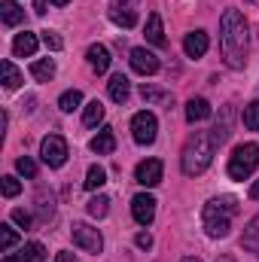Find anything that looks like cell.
<instances>
[{"label":"cell","instance_id":"obj_11","mask_svg":"<svg viewBox=\"0 0 259 262\" xmlns=\"http://www.w3.org/2000/svg\"><path fill=\"white\" fill-rule=\"evenodd\" d=\"M207 46H210V40H207L204 31H192V34L183 37V52H186L189 58H201V55L207 52Z\"/></svg>","mask_w":259,"mask_h":262},{"label":"cell","instance_id":"obj_28","mask_svg":"<svg viewBox=\"0 0 259 262\" xmlns=\"http://www.w3.org/2000/svg\"><path fill=\"white\" fill-rule=\"evenodd\" d=\"M15 244H18V232H15L9 223H3V226H0V253H9Z\"/></svg>","mask_w":259,"mask_h":262},{"label":"cell","instance_id":"obj_8","mask_svg":"<svg viewBox=\"0 0 259 262\" xmlns=\"http://www.w3.org/2000/svg\"><path fill=\"white\" fill-rule=\"evenodd\" d=\"M162 174H165L162 159H146V162H140V165L134 168V180H137L140 186H146V189L159 186V183H162Z\"/></svg>","mask_w":259,"mask_h":262},{"label":"cell","instance_id":"obj_7","mask_svg":"<svg viewBox=\"0 0 259 262\" xmlns=\"http://www.w3.org/2000/svg\"><path fill=\"white\" fill-rule=\"evenodd\" d=\"M40 156H43V162L49 165V168H61L67 162V140L61 134H49V137H43V143H40Z\"/></svg>","mask_w":259,"mask_h":262},{"label":"cell","instance_id":"obj_25","mask_svg":"<svg viewBox=\"0 0 259 262\" xmlns=\"http://www.w3.org/2000/svg\"><path fill=\"white\" fill-rule=\"evenodd\" d=\"M140 98L146 101V104H171V95L168 92H162V89H156V85H140Z\"/></svg>","mask_w":259,"mask_h":262},{"label":"cell","instance_id":"obj_39","mask_svg":"<svg viewBox=\"0 0 259 262\" xmlns=\"http://www.w3.org/2000/svg\"><path fill=\"white\" fill-rule=\"evenodd\" d=\"M34 6H37V9H34V12H37V15H43V12H46V0H37V3H34Z\"/></svg>","mask_w":259,"mask_h":262},{"label":"cell","instance_id":"obj_5","mask_svg":"<svg viewBox=\"0 0 259 262\" xmlns=\"http://www.w3.org/2000/svg\"><path fill=\"white\" fill-rule=\"evenodd\" d=\"M70 235H73V244H76L79 250H85V253H95V256H98V253L104 250V238H101V232L92 229L89 223H73Z\"/></svg>","mask_w":259,"mask_h":262},{"label":"cell","instance_id":"obj_4","mask_svg":"<svg viewBox=\"0 0 259 262\" xmlns=\"http://www.w3.org/2000/svg\"><path fill=\"white\" fill-rule=\"evenodd\" d=\"M256 168H259V143H241V146L232 149L226 171H229L232 180H247Z\"/></svg>","mask_w":259,"mask_h":262},{"label":"cell","instance_id":"obj_12","mask_svg":"<svg viewBox=\"0 0 259 262\" xmlns=\"http://www.w3.org/2000/svg\"><path fill=\"white\" fill-rule=\"evenodd\" d=\"M107 92H110V101H116V104H125L131 95V82L125 73H113L110 76V82H107Z\"/></svg>","mask_w":259,"mask_h":262},{"label":"cell","instance_id":"obj_1","mask_svg":"<svg viewBox=\"0 0 259 262\" xmlns=\"http://www.w3.org/2000/svg\"><path fill=\"white\" fill-rule=\"evenodd\" d=\"M220 49L223 61L232 70H241L247 61V21L241 9H226L220 18Z\"/></svg>","mask_w":259,"mask_h":262},{"label":"cell","instance_id":"obj_18","mask_svg":"<svg viewBox=\"0 0 259 262\" xmlns=\"http://www.w3.org/2000/svg\"><path fill=\"white\" fill-rule=\"evenodd\" d=\"M213 143L217 146H223L226 140H229V134H232V107H223V116L217 119V125H213Z\"/></svg>","mask_w":259,"mask_h":262},{"label":"cell","instance_id":"obj_6","mask_svg":"<svg viewBox=\"0 0 259 262\" xmlns=\"http://www.w3.org/2000/svg\"><path fill=\"white\" fill-rule=\"evenodd\" d=\"M156 134H159V122H156V116H153L149 110L134 113V119H131V137H134L140 146H149V143L156 140Z\"/></svg>","mask_w":259,"mask_h":262},{"label":"cell","instance_id":"obj_33","mask_svg":"<svg viewBox=\"0 0 259 262\" xmlns=\"http://www.w3.org/2000/svg\"><path fill=\"white\" fill-rule=\"evenodd\" d=\"M40 40H43V46H46V49H52V52H58V49L64 46V40H61L55 31H43V37H40Z\"/></svg>","mask_w":259,"mask_h":262},{"label":"cell","instance_id":"obj_43","mask_svg":"<svg viewBox=\"0 0 259 262\" xmlns=\"http://www.w3.org/2000/svg\"><path fill=\"white\" fill-rule=\"evenodd\" d=\"M180 262H201V259H195V256H183Z\"/></svg>","mask_w":259,"mask_h":262},{"label":"cell","instance_id":"obj_20","mask_svg":"<svg viewBox=\"0 0 259 262\" xmlns=\"http://www.w3.org/2000/svg\"><path fill=\"white\" fill-rule=\"evenodd\" d=\"M207 116H210V104H207L204 98H192V101L186 104V119H189L192 125L195 122H204Z\"/></svg>","mask_w":259,"mask_h":262},{"label":"cell","instance_id":"obj_38","mask_svg":"<svg viewBox=\"0 0 259 262\" xmlns=\"http://www.w3.org/2000/svg\"><path fill=\"white\" fill-rule=\"evenodd\" d=\"M247 195L253 198V201H259V180H253V183H250V192H247Z\"/></svg>","mask_w":259,"mask_h":262},{"label":"cell","instance_id":"obj_36","mask_svg":"<svg viewBox=\"0 0 259 262\" xmlns=\"http://www.w3.org/2000/svg\"><path fill=\"white\" fill-rule=\"evenodd\" d=\"M134 241H137V247H143V250H149V247H153V235H149V232H140Z\"/></svg>","mask_w":259,"mask_h":262},{"label":"cell","instance_id":"obj_40","mask_svg":"<svg viewBox=\"0 0 259 262\" xmlns=\"http://www.w3.org/2000/svg\"><path fill=\"white\" fill-rule=\"evenodd\" d=\"M49 3H52V6H67L70 0H49Z\"/></svg>","mask_w":259,"mask_h":262},{"label":"cell","instance_id":"obj_32","mask_svg":"<svg viewBox=\"0 0 259 262\" xmlns=\"http://www.w3.org/2000/svg\"><path fill=\"white\" fill-rule=\"evenodd\" d=\"M15 168H18V174H21V177H28V180H34V177H37V165H34V159H28V156H21V159L15 162Z\"/></svg>","mask_w":259,"mask_h":262},{"label":"cell","instance_id":"obj_34","mask_svg":"<svg viewBox=\"0 0 259 262\" xmlns=\"http://www.w3.org/2000/svg\"><path fill=\"white\" fill-rule=\"evenodd\" d=\"M0 186H3V195H6V198H15L18 192H21V183H18L15 177H3V183H0Z\"/></svg>","mask_w":259,"mask_h":262},{"label":"cell","instance_id":"obj_35","mask_svg":"<svg viewBox=\"0 0 259 262\" xmlns=\"http://www.w3.org/2000/svg\"><path fill=\"white\" fill-rule=\"evenodd\" d=\"M12 223H15V226H21V229H31V223H34V220H31V213H28V210L15 207V210H12Z\"/></svg>","mask_w":259,"mask_h":262},{"label":"cell","instance_id":"obj_21","mask_svg":"<svg viewBox=\"0 0 259 262\" xmlns=\"http://www.w3.org/2000/svg\"><path fill=\"white\" fill-rule=\"evenodd\" d=\"M0 15H3V25H18L25 18V9L15 3V0H0Z\"/></svg>","mask_w":259,"mask_h":262},{"label":"cell","instance_id":"obj_15","mask_svg":"<svg viewBox=\"0 0 259 262\" xmlns=\"http://www.w3.org/2000/svg\"><path fill=\"white\" fill-rule=\"evenodd\" d=\"M85 58H89V67H92L95 73H107V70H110V52H107V46H101V43L89 46Z\"/></svg>","mask_w":259,"mask_h":262},{"label":"cell","instance_id":"obj_31","mask_svg":"<svg viewBox=\"0 0 259 262\" xmlns=\"http://www.w3.org/2000/svg\"><path fill=\"white\" fill-rule=\"evenodd\" d=\"M244 125L250 131H259V101H253V104L244 107Z\"/></svg>","mask_w":259,"mask_h":262},{"label":"cell","instance_id":"obj_16","mask_svg":"<svg viewBox=\"0 0 259 262\" xmlns=\"http://www.w3.org/2000/svg\"><path fill=\"white\" fill-rule=\"evenodd\" d=\"M113 149H116V134H113V128H101L95 137H92V152L110 156Z\"/></svg>","mask_w":259,"mask_h":262},{"label":"cell","instance_id":"obj_24","mask_svg":"<svg viewBox=\"0 0 259 262\" xmlns=\"http://www.w3.org/2000/svg\"><path fill=\"white\" fill-rule=\"evenodd\" d=\"M43 256H46V250H43V244H37V241L25 244V247L15 253V259L18 262H43Z\"/></svg>","mask_w":259,"mask_h":262},{"label":"cell","instance_id":"obj_37","mask_svg":"<svg viewBox=\"0 0 259 262\" xmlns=\"http://www.w3.org/2000/svg\"><path fill=\"white\" fill-rule=\"evenodd\" d=\"M55 262H79V259H76L73 253H67V250H61V253L55 256Z\"/></svg>","mask_w":259,"mask_h":262},{"label":"cell","instance_id":"obj_13","mask_svg":"<svg viewBox=\"0 0 259 262\" xmlns=\"http://www.w3.org/2000/svg\"><path fill=\"white\" fill-rule=\"evenodd\" d=\"M37 46H40V40H37V34H31V31H21V34H15V40H12V52H15L18 58H31V55L37 52Z\"/></svg>","mask_w":259,"mask_h":262},{"label":"cell","instance_id":"obj_27","mask_svg":"<svg viewBox=\"0 0 259 262\" xmlns=\"http://www.w3.org/2000/svg\"><path fill=\"white\" fill-rule=\"evenodd\" d=\"M107 183V171L101 168V165H92L89 168V174H85V189L89 192H95V189H101Z\"/></svg>","mask_w":259,"mask_h":262},{"label":"cell","instance_id":"obj_30","mask_svg":"<svg viewBox=\"0 0 259 262\" xmlns=\"http://www.w3.org/2000/svg\"><path fill=\"white\" fill-rule=\"evenodd\" d=\"M107 210H110V198H107V195H95L92 201H89V213H92L95 220L107 216Z\"/></svg>","mask_w":259,"mask_h":262},{"label":"cell","instance_id":"obj_26","mask_svg":"<svg viewBox=\"0 0 259 262\" xmlns=\"http://www.w3.org/2000/svg\"><path fill=\"white\" fill-rule=\"evenodd\" d=\"M101 119H104V104H101V101H89L85 110H82V122L92 128V125H98Z\"/></svg>","mask_w":259,"mask_h":262},{"label":"cell","instance_id":"obj_10","mask_svg":"<svg viewBox=\"0 0 259 262\" xmlns=\"http://www.w3.org/2000/svg\"><path fill=\"white\" fill-rule=\"evenodd\" d=\"M131 67H134L137 73H143V76H153V73H159L162 64H159V55H156V52L137 46V49H131Z\"/></svg>","mask_w":259,"mask_h":262},{"label":"cell","instance_id":"obj_2","mask_svg":"<svg viewBox=\"0 0 259 262\" xmlns=\"http://www.w3.org/2000/svg\"><path fill=\"white\" fill-rule=\"evenodd\" d=\"M213 152H217V143H213V134L210 131H195L192 137L186 140L183 146V156H180V168L186 177H198L210 168L213 162Z\"/></svg>","mask_w":259,"mask_h":262},{"label":"cell","instance_id":"obj_14","mask_svg":"<svg viewBox=\"0 0 259 262\" xmlns=\"http://www.w3.org/2000/svg\"><path fill=\"white\" fill-rule=\"evenodd\" d=\"M107 15H110V21H113V25H119V28H125V31L137 25V12H134L131 6H125V3H113Z\"/></svg>","mask_w":259,"mask_h":262},{"label":"cell","instance_id":"obj_22","mask_svg":"<svg viewBox=\"0 0 259 262\" xmlns=\"http://www.w3.org/2000/svg\"><path fill=\"white\" fill-rule=\"evenodd\" d=\"M31 76H34L37 82H49V79L55 76V61H52V58H40V61H34V64H31Z\"/></svg>","mask_w":259,"mask_h":262},{"label":"cell","instance_id":"obj_29","mask_svg":"<svg viewBox=\"0 0 259 262\" xmlns=\"http://www.w3.org/2000/svg\"><path fill=\"white\" fill-rule=\"evenodd\" d=\"M79 104H82V92H79V89H70V92H64V95L58 98V107H61L64 113H73Z\"/></svg>","mask_w":259,"mask_h":262},{"label":"cell","instance_id":"obj_17","mask_svg":"<svg viewBox=\"0 0 259 262\" xmlns=\"http://www.w3.org/2000/svg\"><path fill=\"white\" fill-rule=\"evenodd\" d=\"M146 40L153 43V46H165V28H162V15L159 12H149L146 15Z\"/></svg>","mask_w":259,"mask_h":262},{"label":"cell","instance_id":"obj_19","mask_svg":"<svg viewBox=\"0 0 259 262\" xmlns=\"http://www.w3.org/2000/svg\"><path fill=\"white\" fill-rule=\"evenodd\" d=\"M241 244H244V250H250L253 256H259V213L253 216V220H250V223H247Z\"/></svg>","mask_w":259,"mask_h":262},{"label":"cell","instance_id":"obj_3","mask_svg":"<svg viewBox=\"0 0 259 262\" xmlns=\"http://www.w3.org/2000/svg\"><path fill=\"white\" fill-rule=\"evenodd\" d=\"M238 213V201L232 195H220L210 198L201 210V223H204V232L210 238H226L232 232V220Z\"/></svg>","mask_w":259,"mask_h":262},{"label":"cell","instance_id":"obj_42","mask_svg":"<svg viewBox=\"0 0 259 262\" xmlns=\"http://www.w3.org/2000/svg\"><path fill=\"white\" fill-rule=\"evenodd\" d=\"M3 262H18V259H15L12 253H6V256H3Z\"/></svg>","mask_w":259,"mask_h":262},{"label":"cell","instance_id":"obj_23","mask_svg":"<svg viewBox=\"0 0 259 262\" xmlns=\"http://www.w3.org/2000/svg\"><path fill=\"white\" fill-rule=\"evenodd\" d=\"M0 73H3V89L6 92H15L21 85V73H18V67L12 64V61H3L0 64Z\"/></svg>","mask_w":259,"mask_h":262},{"label":"cell","instance_id":"obj_41","mask_svg":"<svg viewBox=\"0 0 259 262\" xmlns=\"http://www.w3.org/2000/svg\"><path fill=\"white\" fill-rule=\"evenodd\" d=\"M217 262H235V256H229V253H226V256H220Z\"/></svg>","mask_w":259,"mask_h":262},{"label":"cell","instance_id":"obj_9","mask_svg":"<svg viewBox=\"0 0 259 262\" xmlns=\"http://www.w3.org/2000/svg\"><path fill=\"white\" fill-rule=\"evenodd\" d=\"M131 216H134L140 226H149V223L156 220V198L146 195V192L134 195L131 198Z\"/></svg>","mask_w":259,"mask_h":262}]
</instances>
